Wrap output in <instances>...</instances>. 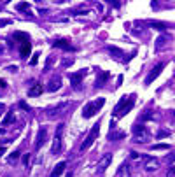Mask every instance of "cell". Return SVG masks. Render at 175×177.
<instances>
[{"instance_id": "16", "label": "cell", "mask_w": 175, "mask_h": 177, "mask_svg": "<svg viewBox=\"0 0 175 177\" xmlns=\"http://www.w3.org/2000/svg\"><path fill=\"white\" fill-rule=\"evenodd\" d=\"M21 58H26V56H28V54H30V51H32V44H30V41L28 42H23V44H21Z\"/></svg>"}, {"instance_id": "18", "label": "cell", "mask_w": 175, "mask_h": 177, "mask_svg": "<svg viewBox=\"0 0 175 177\" xmlns=\"http://www.w3.org/2000/svg\"><path fill=\"white\" fill-rule=\"evenodd\" d=\"M126 100H128V98H126V96H123V98H121V100L117 102V105L114 107V111H112V116H114V117H117V114H119V111H121V109H123V105L126 104Z\"/></svg>"}, {"instance_id": "33", "label": "cell", "mask_w": 175, "mask_h": 177, "mask_svg": "<svg viewBox=\"0 0 175 177\" xmlns=\"http://www.w3.org/2000/svg\"><path fill=\"white\" fill-rule=\"evenodd\" d=\"M28 161H30V154H25V156H23V163H25L26 167H28Z\"/></svg>"}, {"instance_id": "13", "label": "cell", "mask_w": 175, "mask_h": 177, "mask_svg": "<svg viewBox=\"0 0 175 177\" xmlns=\"http://www.w3.org/2000/svg\"><path fill=\"white\" fill-rule=\"evenodd\" d=\"M110 77V74L107 72V70H102V72H98V77H96V83H95V88L98 90V88H102L103 84L107 83V79Z\"/></svg>"}, {"instance_id": "11", "label": "cell", "mask_w": 175, "mask_h": 177, "mask_svg": "<svg viewBox=\"0 0 175 177\" xmlns=\"http://www.w3.org/2000/svg\"><path fill=\"white\" fill-rule=\"evenodd\" d=\"M144 168L147 172H154L159 168V161L156 158H151V156H144Z\"/></svg>"}, {"instance_id": "34", "label": "cell", "mask_w": 175, "mask_h": 177, "mask_svg": "<svg viewBox=\"0 0 175 177\" xmlns=\"http://www.w3.org/2000/svg\"><path fill=\"white\" fill-rule=\"evenodd\" d=\"M4 25H11V20H0V26H4Z\"/></svg>"}, {"instance_id": "2", "label": "cell", "mask_w": 175, "mask_h": 177, "mask_svg": "<svg viewBox=\"0 0 175 177\" xmlns=\"http://www.w3.org/2000/svg\"><path fill=\"white\" fill-rule=\"evenodd\" d=\"M100 125H102V123H95V125H93V128L89 130L88 137L84 139L83 144H81V153H84L86 149H89V147L93 146V142L96 140V137H98V132H100Z\"/></svg>"}, {"instance_id": "12", "label": "cell", "mask_w": 175, "mask_h": 177, "mask_svg": "<svg viewBox=\"0 0 175 177\" xmlns=\"http://www.w3.org/2000/svg\"><path fill=\"white\" fill-rule=\"evenodd\" d=\"M65 170H67V161H60V163L54 165V168H53V172H51L49 177H60L62 174H65Z\"/></svg>"}, {"instance_id": "30", "label": "cell", "mask_w": 175, "mask_h": 177, "mask_svg": "<svg viewBox=\"0 0 175 177\" xmlns=\"http://www.w3.org/2000/svg\"><path fill=\"white\" fill-rule=\"evenodd\" d=\"M130 158H131V160H138V158H140V154H138L137 151H131V153H130Z\"/></svg>"}, {"instance_id": "23", "label": "cell", "mask_w": 175, "mask_h": 177, "mask_svg": "<svg viewBox=\"0 0 175 177\" xmlns=\"http://www.w3.org/2000/svg\"><path fill=\"white\" fill-rule=\"evenodd\" d=\"M58 88H60V79H58V77H54L51 83L47 84V90H49V91H56Z\"/></svg>"}, {"instance_id": "32", "label": "cell", "mask_w": 175, "mask_h": 177, "mask_svg": "<svg viewBox=\"0 0 175 177\" xmlns=\"http://www.w3.org/2000/svg\"><path fill=\"white\" fill-rule=\"evenodd\" d=\"M168 135H170V132L163 130V132H159V133H158V139H159V137H168Z\"/></svg>"}, {"instance_id": "37", "label": "cell", "mask_w": 175, "mask_h": 177, "mask_svg": "<svg viewBox=\"0 0 175 177\" xmlns=\"http://www.w3.org/2000/svg\"><path fill=\"white\" fill-rule=\"evenodd\" d=\"M4 153H5V149H4V147H0V156H2Z\"/></svg>"}, {"instance_id": "15", "label": "cell", "mask_w": 175, "mask_h": 177, "mask_svg": "<svg viewBox=\"0 0 175 177\" xmlns=\"http://www.w3.org/2000/svg\"><path fill=\"white\" fill-rule=\"evenodd\" d=\"M42 91H44V86H42L41 83H35V84H33V86L30 88V91H28V96H32V98H33V96H41Z\"/></svg>"}, {"instance_id": "17", "label": "cell", "mask_w": 175, "mask_h": 177, "mask_svg": "<svg viewBox=\"0 0 175 177\" xmlns=\"http://www.w3.org/2000/svg\"><path fill=\"white\" fill-rule=\"evenodd\" d=\"M109 51L112 53L114 58H117V60H124L123 58V51H121L119 47H116V46H109Z\"/></svg>"}, {"instance_id": "7", "label": "cell", "mask_w": 175, "mask_h": 177, "mask_svg": "<svg viewBox=\"0 0 175 177\" xmlns=\"http://www.w3.org/2000/svg\"><path fill=\"white\" fill-rule=\"evenodd\" d=\"M67 105H68V102H62V104L54 105V107H51L49 111H47V119H54V117H58V116L63 112V109H67Z\"/></svg>"}, {"instance_id": "4", "label": "cell", "mask_w": 175, "mask_h": 177, "mask_svg": "<svg viewBox=\"0 0 175 177\" xmlns=\"http://www.w3.org/2000/svg\"><path fill=\"white\" fill-rule=\"evenodd\" d=\"M163 69H165V63H163V62L158 63V65H154V67L151 69V72L147 74V77H145V81H144L145 86H149L151 83H154V79L159 75V74H161V70H163Z\"/></svg>"}, {"instance_id": "39", "label": "cell", "mask_w": 175, "mask_h": 177, "mask_svg": "<svg viewBox=\"0 0 175 177\" xmlns=\"http://www.w3.org/2000/svg\"><path fill=\"white\" fill-rule=\"evenodd\" d=\"M0 53H2V47H0Z\"/></svg>"}, {"instance_id": "36", "label": "cell", "mask_w": 175, "mask_h": 177, "mask_svg": "<svg viewBox=\"0 0 175 177\" xmlns=\"http://www.w3.org/2000/svg\"><path fill=\"white\" fill-rule=\"evenodd\" d=\"M4 111H5V107H4V104H2V102H0V116H2V112H4Z\"/></svg>"}, {"instance_id": "6", "label": "cell", "mask_w": 175, "mask_h": 177, "mask_svg": "<svg viewBox=\"0 0 175 177\" xmlns=\"http://www.w3.org/2000/svg\"><path fill=\"white\" fill-rule=\"evenodd\" d=\"M133 133H135V140L137 142H147L149 140V133H147V130L142 125H135Z\"/></svg>"}, {"instance_id": "5", "label": "cell", "mask_w": 175, "mask_h": 177, "mask_svg": "<svg viewBox=\"0 0 175 177\" xmlns=\"http://www.w3.org/2000/svg\"><path fill=\"white\" fill-rule=\"evenodd\" d=\"M86 74H88V69H83V70L74 72L72 75H70V84H72V88H75V90H79V88H81L83 79H84V75H86Z\"/></svg>"}, {"instance_id": "1", "label": "cell", "mask_w": 175, "mask_h": 177, "mask_svg": "<svg viewBox=\"0 0 175 177\" xmlns=\"http://www.w3.org/2000/svg\"><path fill=\"white\" fill-rule=\"evenodd\" d=\"M103 104H105V98H96L93 102H88V104L83 107V116L84 117H93V116L98 114V111H102Z\"/></svg>"}, {"instance_id": "8", "label": "cell", "mask_w": 175, "mask_h": 177, "mask_svg": "<svg viewBox=\"0 0 175 177\" xmlns=\"http://www.w3.org/2000/svg\"><path fill=\"white\" fill-rule=\"evenodd\" d=\"M110 161H112V154L110 153H107V154H103V158L100 160V163L96 165V174H103L107 168H109V165H110Z\"/></svg>"}, {"instance_id": "31", "label": "cell", "mask_w": 175, "mask_h": 177, "mask_svg": "<svg viewBox=\"0 0 175 177\" xmlns=\"http://www.w3.org/2000/svg\"><path fill=\"white\" fill-rule=\"evenodd\" d=\"M20 107H21V109H25L26 112H30V107L26 105V102H20Z\"/></svg>"}, {"instance_id": "3", "label": "cell", "mask_w": 175, "mask_h": 177, "mask_svg": "<svg viewBox=\"0 0 175 177\" xmlns=\"http://www.w3.org/2000/svg\"><path fill=\"white\" fill-rule=\"evenodd\" d=\"M63 128L65 125L60 123L56 126V132H54V137H53V147H51V154H58L60 149H62V137H63Z\"/></svg>"}, {"instance_id": "38", "label": "cell", "mask_w": 175, "mask_h": 177, "mask_svg": "<svg viewBox=\"0 0 175 177\" xmlns=\"http://www.w3.org/2000/svg\"><path fill=\"white\" fill-rule=\"evenodd\" d=\"M2 133H4V128H0V135H2Z\"/></svg>"}, {"instance_id": "20", "label": "cell", "mask_w": 175, "mask_h": 177, "mask_svg": "<svg viewBox=\"0 0 175 177\" xmlns=\"http://www.w3.org/2000/svg\"><path fill=\"white\" fill-rule=\"evenodd\" d=\"M114 177H130L128 167H126V165H121V167H119V170L116 172V175H114Z\"/></svg>"}, {"instance_id": "22", "label": "cell", "mask_w": 175, "mask_h": 177, "mask_svg": "<svg viewBox=\"0 0 175 177\" xmlns=\"http://www.w3.org/2000/svg\"><path fill=\"white\" fill-rule=\"evenodd\" d=\"M12 121H14V112H12V111H9V112H7V116H5V117L2 119V126H7V125H11Z\"/></svg>"}, {"instance_id": "29", "label": "cell", "mask_w": 175, "mask_h": 177, "mask_svg": "<svg viewBox=\"0 0 175 177\" xmlns=\"http://www.w3.org/2000/svg\"><path fill=\"white\" fill-rule=\"evenodd\" d=\"M16 158H20V151H14V153H12V154L9 156V160H11V161H14Z\"/></svg>"}, {"instance_id": "9", "label": "cell", "mask_w": 175, "mask_h": 177, "mask_svg": "<svg viewBox=\"0 0 175 177\" xmlns=\"http://www.w3.org/2000/svg\"><path fill=\"white\" fill-rule=\"evenodd\" d=\"M135 100H137V95H130V98L126 100V104L123 105V109L119 111V114H117V117H123V116H126L131 109H133V105H135Z\"/></svg>"}, {"instance_id": "10", "label": "cell", "mask_w": 175, "mask_h": 177, "mask_svg": "<svg viewBox=\"0 0 175 177\" xmlns=\"http://www.w3.org/2000/svg\"><path fill=\"white\" fill-rule=\"evenodd\" d=\"M46 137H47V126H41L39 128V133H37V140H35V151H39L44 146Z\"/></svg>"}, {"instance_id": "25", "label": "cell", "mask_w": 175, "mask_h": 177, "mask_svg": "<svg viewBox=\"0 0 175 177\" xmlns=\"http://www.w3.org/2000/svg\"><path fill=\"white\" fill-rule=\"evenodd\" d=\"M166 44V37H159L158 41H156V49H159V47H163Z\"/></svg>"}, {"instance_id": "35", "label": "cell", "mask_w": 175, "mask_h": 177, "mask_svg": "<svg viewBox=\"0 0 175 177\" xmlns=\"http://www.w3.org/2000/svg\"><path fill=\"white\" fill-rule=\"evenodd\" d=\"M5 86H7V83H5L4 79H0V88H5Z\"/></svg>"}, {"instance_id": "27", "label": "cell", "mask_w": 175, "mask_h": 177, "mask_svg": "<svg viewBox=\"0 0 175 177\" xmlns=\"http://www.w3.org/2000/svg\"><path fill=\"white\" fill-rule=\"evenodd\" d=\"M152 149H170V146L168 144H156V146H152Z\"/></svg>"}, {"instance_id": "28", "label": "cell", "mask_w": 175, "mask_h": 177, "mask_svg": "<svg viewBox=\"0 0 175 177\" xmlns=\"http://www.w3.org/2000/svg\"><path fill=\"white\" fill-rule=\"evenodd\" d=\"M142 117H144V121H147V119H152V117H154V112H152V111H149V112H147L145 116H142Z\"/></svg>"}, {"instance_id": "19", "label": "cell", "mask_w": 175, "mask_h": 177, "mask_svg": "<svg viewBox=\"0 0 175 177\" xmlns=\"http://www.w3.org/2000/svg\"><path fill=\"white\" fill-rule=\"evenodd\" d=\"M14 39H18L21 44H23V42H28V41H30L28 33H25V32H16V33H14Z\"/></svg>"}, {"instance_id": "26", "label": "cell", "mask_w": 175, "mask_h": 177, "mask_svg": "<svg viewBox=\"0 0 175 177\" xmlns=\"http://www.w3.org/2000/svg\"><path fill=\"white\" fill-rule=\"evenodd\" d=\"M39 54H41V53H35V54L32 56V60H30V65H37V62H39Z\"/></svg>"}, {"instance_id": "14", "label": "cell", "mask_w": 175, "mask_h": 177, "mask_svg": "<svg viewBox=\"0 0 175 177\" xmlns=\"http://www.w3.org/2000/svg\"><path fill=\"white\" fill-rule=\"evenodd\" d=\"M54 47H60V49H65V51H74V47H72V44L67 41V39H58V41L53 44Z\"/></svg>"}, {"instance_id": "24", "label": "cell", "mask_w": 175, "mask_h": 177, "mask_svg": "<svg viewBox=\"0 0 175 177\" xmlns=\"http://www.w3.org/2000/svg\"><path fill=\"white\" fill-rule=\"evenodd\" d=\"M16 9L21 11V12H26V11L30 9V4H28V2H20V4L16 5Z\"/></svg>"}, {"instance_id": "21", "label": "cell", "mask_w": 175, "mask_h": 177, "mask_svg": "<svg viewBox=\"0 0 175 177\" xmlns=\"http://www.w3.org/2000/svg\"><path fill=\"white\" fill-rule=\"evenodd\" d=\"M147 25H151L152 28H156V30H165L166 25L163 23V21H147Z\"/></svg>"}]
</instances>
